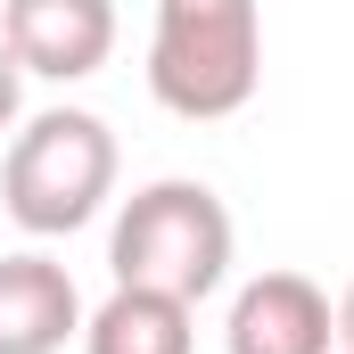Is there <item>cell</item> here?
Wrapping results in <instances>:
<instances>
[{
    "label": "cell",
    "mask_w": 354,
    "mask_h": 354,
    "mask_svg": "<svg viewBox=\"0 0 354 354\" xmlns=\"http://www.w3.org/2000/svg\"><path fill=\"white\" fill-rule=\"evenodd\" d=\"M264 83V17L256 0H157L149 91L181 124H223Z\"/></svg>",
    "instance_id": "6da1fadb"
},
{
    "label": "cell",
    "mask_w": 354,
    "mask_h": 354,
    "mask_svg": "<svg viewBox=\"0 0 354 354\" xmlns=\"http://www.w3.org/2000/svg\"><path fill=\"white\" fill-rule=\"evenodd\" d=\"M115 198V132L91 107H41L8 132L0 157V206L33 239H66Z\"/></svg>",
    "instance_id": "7a4b0ae2"
},
{
    "label": "cell",
    "mask_w": 354,
    "mask_h": 354,
    "mask_svg": "<svg viewBox=\"0 0 354 354\" xmlns=\"http://www.w3.org/2000/svg\"><path fill=\"white\" fill-rule=\"evenodd\" d=\"M107 272H115V288H165L181 305L214 297L231 280V206L206 181L132 189L107 231Z\"/></svg>",
    "instance_id": "3957f363"
},
{
    "label": "cell",
    "mask_w": 354,
    "mask_h": 354,
    "mask_svg": "<svg viewBox=\"0 0 354 354\" xmlns=\"http://www.w3.org/2000/svg\"><path fill=\"white\" fill-rule=\"evenodd\" d=\"M0 41L17 50L25 75L41 83H83L115 50V0H8Z\"/></svg>",
    "instance_id": "277c9868"
},
{
    "label": "cell",
    "mask_w": 354,
    "mask_h": 354,
    "mask_svg": "<svg viewBox=\"0 0 354 354\" xmlns=\"http://www.w3.org/2000/svg\"><path fill=\"white\" fill-rule=\"evenodd\" d=\"M223 346L231 354H330L338 346V305L305 272H256L231 297Z\"/></svg>",
    "instance_id": "5b68a950"
},
{
    "label": "cell",
    "mask_w": 354,
    "mask_h": 354,
    "mask_svg": "<svg viewBox=\"0 0 354 354\" xmlns=\"http://www.w3.org/2000/svg\"><path fill=\"white\" fill-rule=\"evenodd\" d=\"M83 338V297L58 256H0V354H58Z\"/></svg>",
    "instance_id": "8992f818"
},
{
    "label": "cell",
    "mask_w": 354,
    "mask_h": 354,
    "mask_svg": "<svg viewBox=\"0 0 354 354\" xmlns=\"http://www.w3.org/2000/svg\"><path fill=\"white\" fill-rule=\"evenodd\" d=\"M83 354H198V305L165 288H115L83 313Z\"/></svg>",
    "instance_id": "52a82bcc"
},
{
    "label": "cell",
    "mask_w": 354,
    "mask_h": 354,
    "mask_svg": "<svg viewBox=\"0 0 354 354\" xmlns=\"http://www.w3.org/2000/svg\"><path fill=\"white\" fill-rule=\"evenodd\" d=\"M17 107H25V66H17V50L0 41V132H17Z\"/></svg>",
    "instance_id": "ba28073f"
},
{
    "label": "cell",
    "mask_w": 354,
    "mask_h": 354,
    "mask_svg": "<svg viewBox=\"0 0 354 354\" xmlns=\"http://www.w3.org/2000/svg\"><path fill=\"white\" fill-rule=\"evenodd\" d=\"M338 346L354 354V280H346V297H338Z\"/></svg>",
    "instance_id": "9c48e42d"
}]
</instances>
